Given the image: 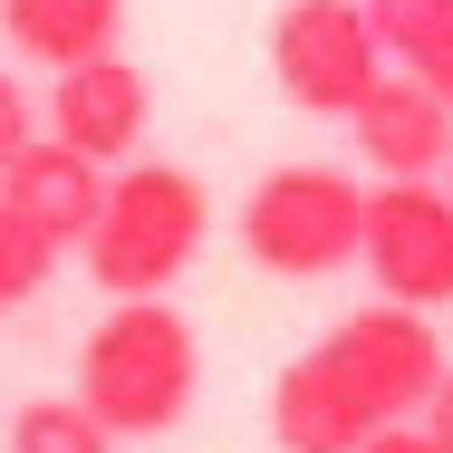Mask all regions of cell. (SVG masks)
Instances as JSON below:
<instances>
[{"mask_svg":"<svg viewBox=\"0 0 453 453\" xmlns=\"http://www.w3.org/2000/svg\"><path fill=\"white\" fill-rule=\"evenodd\" d=\"M145 126H155V88H145V68L126 49H96V58H78V68L49 78V135L78 145V155H96L106 174L135 165Z\"/></svg>","mask_w":453,"mask_h":453,"instance_id":"cell-7","label":"cell"},{"mask_svg":"<svg viewBox=\"0 0 453 453\" xmlns=\"http://www.w3.org/2000/svg\"><path fill=\"white\" fill-rule=\"evenodd\" d=\"M444 183H453V165H444Z\"/></svg>","mask_w":453,"mask_h":453,"instance_id":"cell-17","label":"cell"},{"mask_svg":"<svg viewBox=\"0 0 453 453\" xmlns=\"http://www.w3.org/2000/svg\"><path fill=\"white\" fill-rule=\"evenodd\" d=\"M357 453H434V434H425V425H386V434L357 444Z\"/></svg>","mask_w":453,"mask_h":453,"instance_id":"cell-16","label":"cell"},{"mask_svg":"<svg viewBox=\"0 0 453 453\" xmlns=\"http://www.w3.org/2000/svg\"><path fill=\"white\" fill-rule=\"evenodd\" d=\"M203 386V338L174 299H116L78 348V405L126 444V434H174Z\"/></svg>","mask_w":453,"mask_h":453,"instance_id":"cell-2","label":"cell"},{"mask_svg":"<svg viewBox=\"0 0 453 453\" xmlns=\"http://www.w3.org/2000/svg\"><path fill=\"white\" fill-rule=\"evenodd\" d=\"M0 203L19 212V222H39L58 251H78L96 222V203H106V165L78 155V145H58V135H29L10 165H0Z\"/></svg>","mask_w":453,"mask_h":453,"instance_id":"cell-9","label":"cell"},{"mask_svg":"<svg viewBox=\"0 0 453 453\" xmlns=\"http://www.w3.org/2000/svg\"><path fill=\"white\" fill-rule=\"evenodd\" d=\"M29 135H39V106H29V88H19L10 68H0V165H10V155H19Z\"/></svg>","mask_w":453,"mask_h":453,"instance_id":"cell-14","label":"cell"},{"mask_svg":"<svg viewBox=\"0 0 453 453\" xmlns=\"http://www.w3.org/2000/svg\"><path fill=\"white\" fill-rule=\"evenodd\" d=\"M203 222H212L203 183L183 174V165L135 155V165L106 174V203H96L88 242H78L88 251V280L106 299H165L193 271V251H203Z\"/></svg>","mask_w":453,"mask_h":453,"instance_id":"cell-3","label":"cell"},{"mask_svg":"<svg viewBox=\"0 0 453 453\" xmlns=\"http://www.w3.org/2000/svg\"><path fill=\"white\" fill-rule=\"evenodd\" d=\"M366 232V183L338 174V165H280V174L251 183L242 203V251L271 280H328L357 261Z\"/></svg>","mask_w":453,"mask_h":453,"instance_id":"cell-4","label":"cell"},{"mask_svg":"<svg viewBox=\"0 0 453 453\" xmlns=\"http://www.w3.org/2000/svg\"><path fill=\"white\" fill-rule=\"evenodd\" d=\"M348 135H357V165L376 183H415V174H444L453 165V106L425 78H405V68H386L348 106Z\"/></svg>","mask_w":453,"mask_h":453,"instance_id":"cell-8","label":"cell"},{"mask_svg":"<svg viewBox=\"0 0 453 453\" xmlns=\"http://www.w3.org/2000/svg\"><path fill=\"white\" fill-rule=\"evenodd\" d=\"M357 261L376 280V299L395 309H453V183L415 174V183H366V232Z\"/></svg>","mask_w":453,"mask_h":453,"instance_id":"cell-6","label":"cell"},{"mask_svg":"<svg viewBox=\"0 0 453 453\" xmlns=\"http://www.w3.org/2000/svg\"><path fill=\"white\" fill-rule=\"evenodd\" d=\"M386 39L366 19V0H289L271 19V78L299 116H348L386 78Z\"/></svg>","mask_w":453,"mask_h":453,"instance_id":"cell-5","label":"cell"},{"mask_svg":"<svg viewBox=\"0 0 453 453\" xmlns=\"http://www.w3.org/2000/svg\"><path fill=\"white\" fill-rule=\"evenodd\" d=\"M425 434H434V453H453V357H444V376H434V395H425V415H415Z\"/></svg>","mask_w":453,"mask_h":453,"instance_id":"cell-15","label":"cell"},{"mask_svg":"<svg viewBox=\"0 0 453 453\" xmlns=\"http://www.w3.org/2000/svg\"><path fill=\"white\" fill-rule=\"evenodd\" d=\"M444 376V338L425 309L366 299L328 338H309L271 386V444L280 453H357L386 425H415Z\"/></svg>","mask_w":453,"mask_h":453,"instance_id":"cell-1","label":"cell"},{"mask_svg":"<svg viewBox=\"0 0 453 453\" xmlns=\"http://www.w3.org/2000/svg\"><path fill=\"white\" fill-rule=\"evenodd\" d=\"M366 19H376L386 58L453 106V0H366Z\"/></svg>","mask_w":453,"mask_h":453,"instance_id":"cell-11","label":"cell"},{"mask_svg":"<svg viewBox=\"0 0 453 453\" xmlns=\"http://www.w3.org/2000/svg\"><path fill=\"white\" fill-rule=\"evenodd\" d=\"M49 271H58V242L0 203V319H10L19 299H39V289H49Z\"/></svg>","mask_w":453,"mask_h":453,"instance_id":"cell-13","label":"cell"},{"mask_svg":"<svg viewBox=\"0 0 453 453\" xmlns=\"http://www.w3.org/2000/svg\"><path fill=\"white\" fill-rule=\"evenodd\" d=\"M116 29H126V0H0V39L29 68H78L116 49Z\"/></svg>","mask_w":453,"mask_h":453,"instance_id":"cell-10","label":"cell"},{"mask_svg":"<svg viewBox=\"0 0 453 453\" xmlns=\"http://www.w3.org/2000/svg\"><path fill=\"white\" fill-rule=\"evenodd\" d=\"M10 453H116V434L96 425L78 395H29L10 415Z\"/></svg>","mask_w":453,"mask_h":453,"instance_id":"cell-12","label":"cell"}]
</instances>
